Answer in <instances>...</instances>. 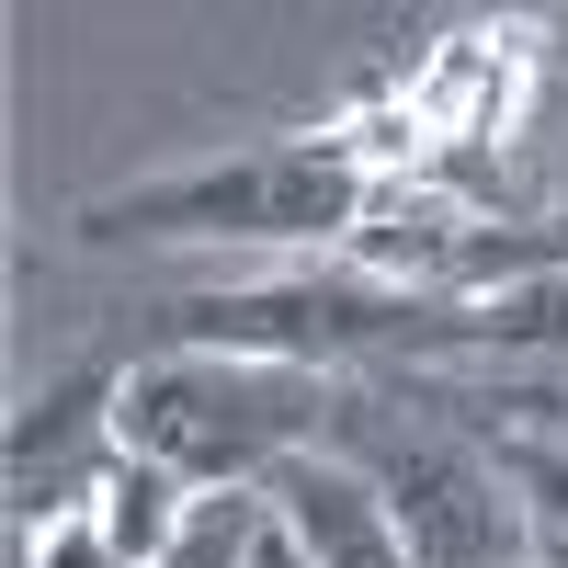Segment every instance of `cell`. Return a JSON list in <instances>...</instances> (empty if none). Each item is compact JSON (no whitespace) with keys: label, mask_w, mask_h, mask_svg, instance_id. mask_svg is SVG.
I'll return each instance as SVG.
<instances>
[{"label":"cell","mask_w":568,"mask_h":568,"mask_svg":"<svg viewBox=\"0 0 568 568\" xmlns=\"http://www.w3.org/2000/svg\"><path fill=\"white\" fill-rule=\"evenodd\" d=\"M194 500H205V489H182L171 466H149V455H125V444H114L103 489H91V524L114 535V557H125V568H160V557H171V535L194 524Z\"/></svg>","instance_id":"cell-8"},{"label":"cell","mask_w":568,"mask_h":568,"mask_svg":"<svg viewBox=\"0 0 568 568\" xmlns=\"http://www.w3.org/2000/svg\"><path fill=\"white\" fill-rule=\"evenodd\" d=\"M262 524H273V500H262V489H205V500H194V524L171 535L160 568H251Z\"/></svg>","instance_id":"cell-11"},{"label":"cell","mask_w":568,"mask_h":568,"mask_svg":"<svg viewBox=\"0 0 568 568\" xmlns=\"http://www.w3.org/2000/svg\"><path fill=\"white\" fill-rule=\"evenodd\" d=\"M420 375L444 364H489V375H568V273L535 284H489V296H433V329H420Z\"/></svg>","instance_id":"cell-6"},{"label":"cell","mask_w":568,"mask_h":568,"mask_svg":"<svg viewBox=\"0 0 568 568\" xmlns=\"http://www.w3.org/2000/svg\"><path fill=\"white\" fill-rule=\"evenodd\" d=\"M535 557H546V568H568V535H535Z\"/></svg>","instance_id":"cell-15"},{"label":"cell","mask_w":568,"mask_h":568,"mask_svg":"<svg viewBox=\"0 0 568 568\" xmlns=\"http://www.w3.org/2000/svg\"><path fill=\"white\" fill-rule=\"evenodd\" d=\"M23 568H125V557H114V535L91 524V500H80V511H58V524L23 535Z\"/></svg>","instance_id":"cell-13"},{"label":"cell","mask_w":568,"mask_h":568,"mask_svg":"<svg viewBox=\"0 0 568 568\" xmlns=\"http://www.w3.org/2000/svg\"><path fill=\"white\" fill-rule=\"evenodd\" d=\"M409 114H420V125H455V136H489V125H511V58H500L489 34L444 45V58H433V80L409 91Z\"/></svg>","instance_id":"cell-9"},{"label":"cell","mask_w":568,"mask_h":568,"mask_svg":"<svg viewBox=\"0 0 568 568\" xmlns=\"http://www.w3.org/2000/svg\"><path fill=\"white\" fill-rule=\"evenodd\" d=\"M478 444L500 455L524 524H535V535H568V444H557V433H478Z\"/></svg>","instance_id":"cell-12"},{"label":"cell","mask_w":568,"mask_h":568,"mask_svg":"<svg viewBox=\"0 0 568 568\" xmlns=\"http://www.w3.org/2000/svg\"><path fill=\"white\" fill-rule=\"evenodd\" d=\"M251 568H318L296 535H284V524H262V546H251Z\"/></svg>","instance_id":"cell-14"},{"label":"cell","mask_w":568,"mask_h":568,"mask_svg":"<svg viewBox=\"0 0 568 568\" xmlns=\"http://www.w3.org/2000/svg\"><path fill=\"white\" fill-rule=\"evenodd\" d=\"M342 375L251 364V353H149L125 364L114 444L171 466L182 489H262L284 455H318L342 433Z\"/></svg>","instance_id":"cell-1"},{"label":"cell","mask_w":568,"mask_h":568,"mask_svg":"<svg viewBox=\"0 0 568 568\" xmlns=\"http://www.w3.org/2000/svg\"><path fill=\"white\" fill-rule=\"evenodd\" d=\"M262 500H273V524L296 535L318 568H409L387 489H375V478H364V466H353L342 444H318V455H284L273 478H262Z\"/></svg>","instance_id":"cell-7"},{"label":"cell","mask_w":568,"mask_h":568,"mask_svg":"<svg viewBox=\"0 0 568 568\" xmlns=\"http://www.w3.org/2000/svg\"><path fill=\"white\" fill-rule=\"evenodd\" d=\"M342 455L387 489L409 568H524V500H511L500 455L478 433H444V420L353 398L342 409Z\"/></svg>","instance_id":"cell-4"},{"label":"cell","mask_w":568,"mask_h":568,"mask_svg":"<svg viewBox=\"0 0 568 568\" xmlns=\"http://www.w3.org/2000/svg\"><path fill=\"white\" fill-rule=\"evenodd\" d=\"M420 329H433V296L375 284L353 262H307V273L216 284V296H171L160 307V353H251V364L342 375L353 353H420Z\"/></svg>","instance_id":"cell-3"},{"label":"cell","mask_w":568,"mask_h":568,"mask_svg":"<svg viewBox=\"0 0 568 568\" xmlns=\"http://www.w3.org/2000/svg\"><path fill=\"white\" fill-rule=\"evenodd\" d=\"M524 568H546V557H524Z\"/></svg>","instance_id":"cell-16"},{"label":"cell","mask_w":568,"mask_h":568,"mask_svg":"<svg viewBox=\"0 0 568 568\" xmlns=\"http://www.w3.org/2000/svg\"><path fill=\"white\" fill-rule=\"evenodd\" d=\"M375 216V160L353 136H284L240 160H182L80 205V240H251V251H353Z\"/></svg>","instance_id":"cell-2"},{"label":"cell","mask_w":568,"mask_h":568,"mask_svg":"<svg viewBox=\"0 0 568 568\" xmlns=\"http://www.w3.org/2000/svg\"><path fill=\"white\" fill-rule=\"evenodd\" d=\"M114 398H125L114 364H69V375H45V387L12 409V444H0V466H12V535L58 524V511H80L91 489H103Z\"/></svg>","instance_id":"cell-5"},{"label":"cell","mask_w":568,"mask_h":568,"mask_svg":"<svg viewBox=\"0 0 568 568\" xmlns=\"http://www.w3.org/2000/svg\"><path fill=\"white\" fill-rule=\"evenodd\" d=\"M420 398H466L478 433H557L568 444V375H420Z\"/></svg>","instance_id":"cell-10"}]
</instances>
